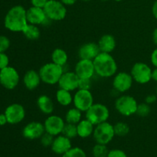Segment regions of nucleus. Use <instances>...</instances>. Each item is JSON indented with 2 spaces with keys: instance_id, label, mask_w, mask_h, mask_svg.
Instances as JSON below:
<instances>
[{
  "instance_id": "c9c22d12",
  "label": "nucleus",
  "mask_w": 157,
  "mask_h": 157,
  "mask_svg": "<svg viewBox=\"0 0 157 157\" xmlns=\"http://www.w3.org/2000/svg\"><path fill=\"white\" fill-rule=\"evenodd\" d=\"M107 157H127V155L123 150L119 149H114L109 151Z\"/></svg>"
},
{
  "instance_id": "dca6fc26",
  "label": "nucleus",
  "mask_w": 157,
  "mask_h": 157,
  "mask_svg": "<svg viewBox=\"0 0 157 157\" xmlns=\"http://www.w3.org/2000/svg\"><path fill=\"white\" fill-rule=\"evenodd\" d=\"M45 133L44 124L38 121H32L25 126L22 130V135L28 140L40 139Z\"/></svg>"
},
{
  "instance_id": "9b49d317",
  "label": "nucleus",
  "mask_w": 157,
  "mask_h": 157,
  "mask_svg": "<svg viewBox=\"0 0 157 157\" xmlns=\"http://www.w3.org/2000/svg\"><path fill=\"white\" fill-rule=\"evenodd\" d=\"M133 79L130 73L126 71L118 72L113 76V87L118 93H125L131 88L133 83Z\"/></svg>"
},
{
  "instance_id": "0eeeda50",
  "label": "nucleus",
  "mask_w": 157,
  "mask_h": 157,
  "mask_svg": "<svg viewBox=\"0 0 157 157\" xmlns=\"http://www.w3.org/2000/svg\"><path fill=\"white\" fill-rule=\"evenodd\" d=\"M46 15L51 21H59L67 15V8L60 0H48L44 7Z\"/></svg>"
},
{
  "instance_id": "09e8293b",
  "label": "nucleus",
  "mask_w": 157,
  "mask_h": 157,
  "mask_svg": "<svg viewBox=\"0 0 157 157\" xmlns=\"http://www.w3.org/2000/svg\"><path fill=\"white\" fill-rule=\"evenodd\" d=\"M156 96H157V85H156Z\"/></svg>"
},
{
  "instance_id": "c756f323",
  "label": "nucleus",
  "mask_w": 157,
  "mask_h": 157,
  "mask_svg": "<svg viewBox=\"0 0 157 157\" xmlns=\"http://www.w3.org/2000/svg\"><path fill=\"white\" fill-rule=\"evenodd\" d=\"M109 153L107 145L101 144H96L92 149V153L94 157H107Z\"/></svg>"
},
{
  "instance_id": "de8ad7c7",
  "label": "nucleus",
  "mask_w": 157,
  "mask_h": 157,
  "mask_svg": "<svg viewBox=\"0 0 157 157\" xmlns=\"http://www.w3.org/2000/svg\"><path fill=\"white\" fill-rule=\"evenodd\" d=\"M81 1H84V2H90L91 0H81Z\"/></svg>"
},
{
  "instance_id": "2eb2a0df",
  "label": "nucleus",
  "mask_w": 157,
  "mask_h": 157,
  "mask_svg": "<svg viewBox=\"0 0 157 157\" xmlns=\"http://www.w3.org/2000/svg\"><path fill=\"white\" fill-rule=\"evenodd\" d=\"M26 15H27L28 22L35 25H44L52 21L46 15L44 9L41 8L31 6L29 9H27Z\"/></svg>"
},
{
  "instance_id": "1a4fd4ad",
  "label": "nucleus",
  "mask_w": 157,
  "mask_h": 157,
  "mask_svg": "<svg viewBox=\"0 0 157 157\" xmlns=\"http://www.w3.org/2000/svg\"><path fill=\"white\" fill-rule=\"evenodd\" d=\"M73 104L76 108L86 112L94 104V97L90 90L78 89L73 96Z\"/></svg>"
},
{
  "instance_id": "7ed1b4c3",
  "label": "nucleus",
  "mask_w": 157,
  "mask_h": 157,
  "mask_svg": "<svg viewBox=\"0 0 157 157\" xmlns=\"http://www.w3.org/2000/svg\"><path fill=\"white\" fill-rule=\"evenodd\" d=\"M64 71V67L58 65L52 61L41 66L38 72L43 83L49 85H54L58 84Z\"/></svg>"
},
{
  "instance_id": "f704fd0d",
  "label": "nucleus",
  "mask_w": 157,
  "mask_h": 157,
  "mask_svg": "<svg viewBox=\"0 0 157 157\" xmlns=\"http://www.w3.org/2000/svg\"><path fill=\"white\" fill-rule=\"evenodd\" d=\"M92 87V81L90 78L85 79H80L78 89H84V90H90Z\"/></svg>"
},
{
  "instance_id": "412c9836",
  "label": "nucleus",
  "mask_w": 157,
  "mask_h": 157,
  "mask_svg": "<svg viewBox=\"0 0 157 157\" xmlns=\"http://www.w3.org/2000/svg\"><path fill=\"white\" fill-rule=\"evenodd\" d=\"M98 44L101 52L105 53H111L116 48L117 41L114 37L110 34H106L102 35L99 41H98Z\"/></svg>"
},
{
  "instance_id": "7c9ffc66",
  "label": "nucleus",
  "mask_w": 157,
  "mask_h": 157,
  "mask_svg": "<svg viewBox=\"0 0 157 157\" xmlns=\"http://www.w3.org/2000/svg\"><path fill=\"white\" fill-rule=\"evenodd\" d=\"M151 112V107L150 104H147L146 102L138 104L137 108H136V114L140 117H146L149 116Z\"/></svg>"
},
{
  "instance_id": "ea45409f",
  "label": "nucleus",
  "mask_w": 157,
  "mask_h": 157,
  "mask_svg": "<svg viewBox=\"0 0 157 157\" xmlns=\"http://www.w3.org/2000/svg\"><path fill=\"white\" fill-rule=\"evenodd\" d=\"M150 61L155 67H157V47L153 51L150 56Z\"/></svg>"
},
{
  "instance_id": "ddd939ff",
  "label": "nucleus",
  "mask_w": 157,
  "mask_h": 157,
  "mask_svg": "<svg viewBox=\"0 0 157 157\" xmlns=\"http://www.w3.org/2000/svg\"><path fill=\"white\" fill-rule=\"evenodd\" d=\"M64 125L65 121L60 116L54 114L49 115L44 122L46 133H50L54 136L61 134Z\"/></svg>"
},
{
  "instance_id": "5701e85b",
  "label": "nucleus",
  "mask_w": 157,
  "mask_h": 157,
  "mask_svg": "<svg viewBox=\"0 0 157 157\" xmlns=\"http://www.w3.org/2000/svg\"><path fill=\"white\" fill-rule=\"evenodd\" d=\"M95 126L87 119L81 120L77 124L78 136L81 138H87L93 135Z\"/></svg>"
},
{
  "instance_id": "aec40b11",
  "label": "nucleus",
  "mask_w": 157,
  "mask_h": 157,
  "mask_svg": "<svg viewBox=\"0 0 157 157\" xmlns=\"http://www.w3.org/2000/svg\"><path fill=\"white\" fill-rule=\"evenodd\" d=\"M41 82L39 72L35 70H29L23 78L24 85L28 90H34L40 85Z\"/></svg>"
},
{
  "instance_id": "393cba45",
  "label": "nucleus",
  "mask_w": 157,
  "mask_h": 157,
  "mask_svg": "<svg viewBox=\"0 0 157 157\" xmlns=\"http://www.w3.org/2000/svg\"><path fill=\"white\" fill-rule=\"evenodd\" d=\"M51 58H52V61L53 63L64 67L67 62L68 55L64 49L61 48H57L52 52Z\"/></svg>"
},
{
  "instance_id": "a211bd4d",
  "label": "nucleus",
  "mask_w": 157,
  "mask_h": 157,
  "mask_svg": "<svg viewBox=\"0 0 157 157\" xmlns=\"http://www.w3.org/2000/svg\"><path fill=\"white\" fill-rule=\"evenodd\" d=\"M101 53L98 43L87 42L82 44L78 50V57L80 59H87L94 61L95 58Z\"/></svg>"
},
{
  "instance_id": "39448f33",
  "label": "nucleus",
  "mask_w": 157,
  "mask_h": 157,
  "mask_svg": "<svg viewBox=\"0 0 157 157\" xmlns=\"http://www.w3.org/2000/svg\"><path fill=\"white\" fill-rule=\"evenodd\" d=\"M137 101L131 95L124 94L118 97L115 101V109L120 114L124 117H130L136 114Z\"/></svg>"
},
{
  "instance_id": "423d86ee",
  "label": "nucleus",
  "mask_w": 157,
  "mask_h": 157,
  "mask_svg": "<svg viewBox=\"0 0 157 157\" xmlns=\"http://www.w3.org/2000/svg\"><path fill=\"white\" fill-rule=\"evenodd\" d=\"M115 136L113 125L106 121L95 126L93 137L97 144L107 145L112 141Z\"/></svg>"
},
{
  "instance_id": "e433bc0d",
  "label": "nucleus",
  "mask_w": 157,
  "mask_h": 157,
  "mask_svg": "<svg viewBox=\"0 0 157 157\" xmlns=\"http://www.w3.org/2000/svg\"><path fill=\"white\" fill-rule=\"evenodd\" d=\"M9 64V58L5 52L0 53V70L8 67Z\"/></svg>"
},
{
  "instance_id": "8fccbe9b",
  "label": "nucleus",
  "mask_w": 157,
  "mask_h": 157,
  "mask_svg": "<svg viewBox=\"0 0 157 157\" xmlns=\"http://www.w3.org/2000/svg\"><path fill=\"white\" fill-rule=\"evenodd\" d=\"M102 1H104V2H106V1H108V0H102Z\"/></svg>"
},
{
  "instance_id": "c85d7f7f",
  "label": "nucleus",
  "mask_w": 157,
  "mask_h": 157,
  "mask_svg": "<svg viewBox=\"0 0 157 157\" xmlns=\"http://www.w3.org/2000/svg\"><path fill=\"white\" fill-rule=\"evenodd\" d=\"M115 136H125L130 133V127L124 122H117L113 125Z\"/></svg>"
},
{
  "instance_id": "49530a36",
  "label": "nucleus",
  "mask_w": 157,
  "mask_h": 157,
  "mask_svg": "<svg viewBox=\"0 0 157 157\" xmlns=\"http://www.w3.org/2000/svg\"><path fill=\"white\" fill-rule=\"evenodd\" d=\"M113 1H115V2H121V1H123V0H113Z\"/></svg>"
},
{
  "instance_id": "4468645a",
  "label": "nucleus",
  "mask_w": 157,
  "mask_h": 157,
  "mask_svg": "<svg viewBox=\"0 0 157 157\" xmlns=\"http://www.w3.org/2000/svg\"><path fill=\"white\" fill-rule=\"evenodd\" d=\"M79 81L80 78H78L75 71H64L58 84L59 88H62L72 92L78 89Z\"/></svg>"
},
{
  "instance_id": "4be33fe9",
  "label": "nucleus",
  "mask_w": 157,
  "mask_h": 157,
  "mask_svg": "<svg viewBox=\"0 0 157 157\" xmlns=\"http://www.w3.org/2000/svg\"><path fill=\"white\" fill-rule=\"evenodd\" d=\"M38 108L44 114L51 115L54 111L55 105L52 98L46 94H41L38 98L36 101Z\"/></svg>"
},
{
  "instance_id": "f3484780",
  "label": "nucleus",
  "mask_w": 157,
  "mask_h": 157,
  "mask_svg": "<svg viewBox=\"0 0 157 157\" xmlns=\"http://www.w3.org/2000/svg\"><path fill=\"white\" fill-rule=\"evenodd\" d=\"M75 72L80 79H85V78L91 79L95 75V69L93 61L80 59L75 65Z\"/></svg>"
},
{
  "instance_id": "f257e3e1",
  "label": "nucleus",
  "mask_w": 157,
  "mask_h": 157,
  "mask_svg": "<svg viewBox=\"0 0 157 157\" xmlns=\"http://www.w3.org/2000/svg\"><path fill=\"white\" fill-rule=\"evenodd\" d=\"M26 10L22 6H15L11 8L5 16V27L12 32H22L28 25Z\"/></svg>"
},
{
  "instance_id": "a878e982",
  "label": "nucleus",
  "mask_w": 157,
  "mask_h": 157,
  "mask_svg": "<svg viewBox=\"0 0 157 157\" xmlns=\"http://www.w3.org/2000/svg\"><path fill=\"white\" fill-rule=\"evenodd\" d=\"M22 34L27 39L31 40V41H35L40 38L41 32H40V29L38 25L28 23L24 30L22 31Z\"/></svg>"
},
{
  "instance_id": "58836bf2",
  "label": "nucleus",
  "mask_w": 157,
  "mask_h": 157,
  "mask_svg": "<svg viewBox=\"0 0 157 157\" xmlns=\"http://www.w3.org/2000/svg\"><path fill=\"white\" fill-rule=\"evenodd\" d=\"M157 101L156 94H149L145 98V102L148 104H153Z\"/></svg>"
},
{
  "instance_id": "cd10ccee",
  "label": "nucleus",
  "mask_w": 157,
  "mask_h": 157,
  "mask_svg": "<svg viewBox=\"0 0 157 157\" xmlns=\"http://www.w3.org/2000/svg\"><path fill=\"white\" fill-rule=\"evenodd\" d=\"M61 134L67 136V138H69V139L71 140L74 139V138H75L76 136H78V129H77V125L76 124L66 123L64 128H63Z\"/></svg>"
},
{
  "instance_id": "2f4dec72",
  "label": "nucleus",
  "mask_w": 157,
  "mask_h": 157,
  "mask_svg": "<svg viewBox=\"0 0 157 157\" xmlns=\"http://www.w3.org/2000/svg\"><path fill=\"white\" fill-rule=\"evenodd\" d=\"M62 157H87V155L81 148L71 147L68 151L62 155Z\"/></svg>"
},
{
  "instance_id": "9d476101",
  "label": "nucleus",
  "mask_w": 157,
  "mask_h": 157,
  "mask_svg": "<svg viewBox=\"0 0 157 157\" xmlns=\"http://www.w3.org/2000/svg\"><path fill=\"white\" fill-rule=\"evenodd\" d=\"M20 81L18 72L11 66L0 70V84L8 90H13L18 86Z\"/></svg>"
},
{
  "instance_id": "20e7f679",
  "label": "nucleus",
  "mask_w": 157,
  "mask_h": 157,
  "mask_svg": "<svg viewBox=\"0 0 157 157\" xmlns=\"http://www.w3.org/2000/svg\"><path fill=\"white\" fill-rule=\"evenodd\" d=\"M110 117V110L108 107L101 103H94L85 112V118L94 126L106 122Z\"/></svg>"
},
{
  "instance_id": "c03bdc74",
  "label": "nucleus",
  "mask_w": 157,
  "mask_h": 157,
  "mask_svg": "<svg viewBox=\"0 0 157 157\" xmlns=\"http://www.w3.org/2000/svg\"><path fill=\"white\" fill-rule=\"evenodd\" d=\"M152 39H153V41L155 45L157 47V28L153 30V34H152Z\"/></svg>"
},
{
  "instance_id": "a19ab883",
  "label": "nucleus",
  "mask_w": 157,
  "mask_h": 157,
  "mask_svg": "<svg viewBox=\"0 0 157 157\" xmlns=\"http://www.w3.org/2000/svg\"><path fill=\"white\" fill-rule=\"evenodd\" d=\"M8 123L7 118L5 113H0V126L6 125Z\"/></svg>"
},
{
  "instance_id": "6ab92c4d",
  "label": "nucleus",
  "mask_w": 157,
  "mask_h": 157,
  "mask_svg": "<svg viewBox=\"0 0 157 157\" xmlns=\"http://www.w3.org/2000/svg\"><path fill=\"white\" fill-rule=\"evenodd\" d=\"M72 147L71 139L63 134L56 136L54 139L52 145L51 146L52 150L58 155H63L68 151Z\"/></svg>"
},
{
  "instance_id": "473e14b6",
  "label": "nucleus",
  "mask_w": 157,
  "mask_h": 157,
  "mask_svg": "<svg viewBox=\"0 0 157 157\" xmlns=\"http://www.w3.org/2000/svg\"><path fill=\"white\" fill-rule=\"evenodd\" d=\"M55 137V136H54L53 135L50 134V133H46L45 132V133L41 136V137L40 138V141H41V144H42V146H44V147H51V146L52 145V143H53Z\"/></svg>"
},
{
  "instance_id": "72a5a7b5",
  "label": "nucleus",
  "mask_w": 157,
  "mask_h": 157,
  "mask_svg": "<svg viewBox=\"0 0 157 157\" xmlns=\"http://www.w3.org/2000/svg\"><path fill=\"white\" fill-rule=\"evenodd\" d=\"M10 47V40L5 35H0V53L5 52Z\"/></svg>"
},
{
  "instance_id": "f8f14e48",
  "label": "nucleus",
  "mask_w": 157,
  "mask_h": 157,
  "mask_svg": "<svg viewBox=\"0 0 157 157\" xmlns=\"http://www.w3.org/2000/svg\"><path fill=\"white\" fill-rule=\"evenodd\" d=\"M4 113L7 118L8 124H19L25 117V110L24 107L17 103L8 106Z\"/></svg>"
},
{
  "instance_id": "37998d69",
  "label": "nucleus",
  "mask_w": 157,
  "mask_h": 157,
  "mask_svg": "<svg viewBox=\"0 0 157 157\" xmlns=\"http://www.w3.org/2000/svg\"><path fill=\"white\" fill-rule=\"evenodd\" d=\"M152 13H153V17L157 20V0L154 2L152 6Z\"/></svg>"
},
{
  "instance_id": "4c0bfd02",
  "label": "nucleus",
  "mask_w": 157,
  "mask_h": 157,
  "mask_svg": "<svg viewBox=\"0 0 157 157\" xmlns=\"http://www.w3.org/2000/svg\"><path fill=\"white\" fill-rule=\"evenodd\" d=\"M48 1V0H31V4H32V6H34V7L44 9Z\"/></svg>"
},
{
  "instance_id": "f03ea898",
  "label": "nucleus",
  "mask_w": 157,
  "mask_h": 157,
  "mask_svg": "<svg viewBox=\"0 0 157 157\" xmlns=\"http://www.w3.org/2000/svg\"><path fill=\"white\" fill-rule=\"evenodd\" d=\"M95 74L103 78L113 77L117 71L116 60L110 53L101 52L93 61Z\"/></svg>"
},
{
  "instance_id": "b1692460",
  "label": "nucleus",
  "mask_w": 157,
  "mask_h": 157,
  "mask_svg": "<svg viewBox=\"0 0 157 157\" xmlns=\"http://www.w3.org/2000/svg\"><path fill=\"white\" fill-rule=\"evenodd\" d=\"M55 98L57 102L63 107H67L73 103V96L71 92L64 89H58L55 94Z\"/></svg>"
},
{
  "instance_id": "bb28decb",
  "label": "nucleus",
  "mask_w": 157,
  "mask_h": 157,
  "mask_svg": "<svg viewBox=\"0 0 157 157\" xmlns=\"http://www.w3.org/2000/svg\"><path fill=\"white\" fill-rule=\"evenodd\" d=\"M81 118H82V111L74 107L67 110L65 114V120L64 121L66 123L77 125L82 120Z\"/></svg>"
},
{
  "instance_id": "6e6552de",
  "label": "nucleus",
  "mask_w": 157,
  "mask_h": 157,
  "mask_svg": "<svg viewBox=\"0 0 157 157\" xmlns=\"http://www.w3.org/2000/svg\"><path fill=\"white\" fill-rule=\"evenodd\" d=\"M151 67L144 62H136L130 70V75L135 82L140 84H145L152 80Z\"/></svg>"
},
{
  "instance_id": "a18cd8bd",
  "label": "nucleus",
  "mask_w": 157,
  "mask_h": 157,
  "mask_svg": "<svg viewBox=\"0 0 157 157\" xmlns=\"http://www.w3.org/2000/svg\"><path fill=\"white\" fill-rule=\"evenodd\" d=\"M152 80L157 82V67H155L152 71Z\"/></svg>"
},
{
  "instance_id": "79ce46f5",
  "label": "nucleus",
  "mask_w": 157,
  "mask_h": 157,
  "mask_svg": "<svg viewBox=\"0 0 157 157\" xmlns=\"http://www.w3.org/2000/svg\"><path fill=\"white\" fill-rule=\"evenodd\" d=\"M64 6H73L75 5V3L77 2L78 0H60Z\"/></svg>"
}]
</instances>
